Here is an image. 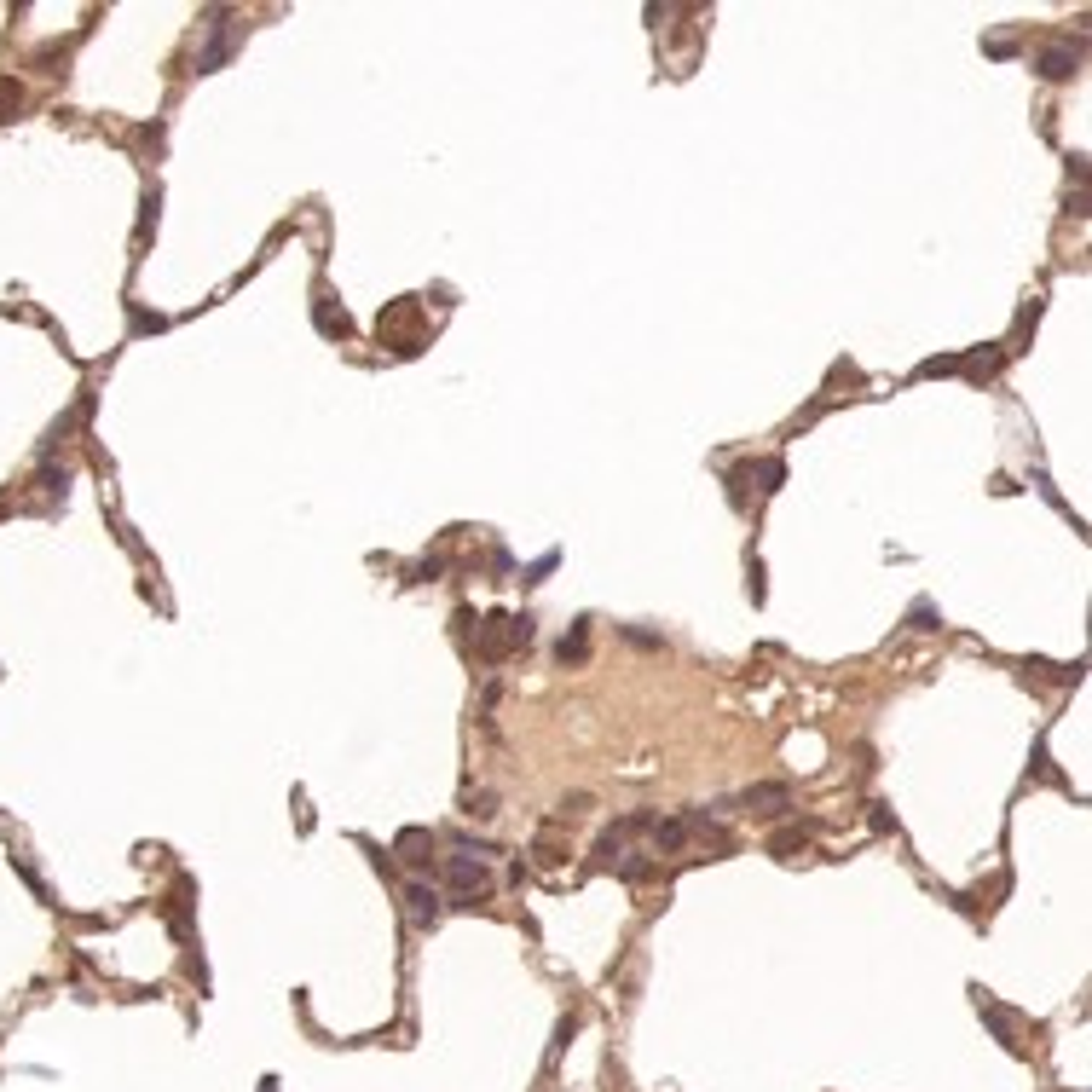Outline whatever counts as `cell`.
<instances>
[{"label": "cell", "mask_w": 1092, "mask_h": 1092, "mask_svg": "<svg viewBox=\"0 0 1092 1092\" xmlns=\"http://www.w3.org/2000/svg\"><path fill=\"white\" fill-rule=\"evenodd\" d=\"M532 642V619H509V613H492L486 624H480V636H474V653L486 665H504L515 647H527Z\"/></svg>", "instance_id": "6da1fadb"}, {"label": "cell", "mask_w": 1092, "mask_h": 1092, "mask_svg": "<svg viewBox=\"0 0 1092 1092\" xmlns=\"http://www.w3.org/2000/svg\"><path fill=\"white\" fill-rule=\"evenodd\" d=\"M376 330L393 341V353H417V347H422V336H417V301H393Z\"/></svg>", "instance_id": "7a4b0ae2"}, {"label": "cell", "mask_w": 1092, "mask_h": 1092, "mask_svg": "<svg viewBox=\"0 0 1092 1092\" xmlns=\"http://www.w3.org/2000/svg\"><path fill=\"white\" fill-rule=\"evenodd\" d=\"M445 879H451V890H457V896H486V890H492V872H486V861H469V856H451L445 861Z\"/></svg>", "instance_id": "3957f363"}, {"label": "cell", "mask_w": 1092, "mask_h": 1092, "mask_svg": "<svg viewBox=\"0 0 1092 1092\" xmlns=\"http://www.w3.org/2000/svg\"><path fill=\"white\" fill-rule=\"evenodd\" d=\"M1075 70H1081V47H1046L1040 53V76L1046 81H1069Z\"/></svg>", "instance_id": "277c9868"}, {"label": "cell", "mask_w": 1092, "mask_h": 1092, "mask_svg": "<svg viewBox=\"0 0 1092 1092\" xmlns=\"http://www.w3.org/2000/svg\"><path fill=\"white\" fill-rule=\"evenodd\" d=\"M740 803H746V810H757V815H780L786 803H792V792H786V786H752Z\"/></svg>", "instance_id": "5b68a950"}, {"label": "cell", "mask_w": 1092, "mask_h": 1092, "mask_svg": "<svg viewBox=\"0 0 1092 1092\" xmlns=\"http://www.w3.org/2000/svg\"><path fill=\"white\" fill-rule=\"evenodd\" d=\"M688 833H694V815H688V821H653V849H659V856H671V849L688 844Z\"/></svg>", "instance_id": "8992f818"}, {"label": "cell", "mask_w": 1092, "mask_h": 1092, "mask_svg": "<svg viewBox=\"0 0 1092 1092\" xmlns=\"http://www.w3.org/2000/svg\"><path fill=\"white\" fill-rule=\"evenodd\" d=\"M405 902H410V913H417L422 925L440 920V890H428V884H405Z\"/></svg>", "instance_id": "52a82bcc"}, {"label": "cell", "mask_w": 1092, "mask_h": 1092, "mask_svg": "<svg viewBox=\"0 0 1092 1092\" xmlns=\"http://www.w3.org/2000/svg\"><path fill=\"white\" fill-rule=\"evenodd\" d=\"M532 849H538V861H543V867H561V861H566V838H561V826H543Z\"/></svg>", "instance_id": "ba28073f"}, {"label": "cell", "mask_w": 1092, "mask_h": 1092, "mask_svg": "<svg viewBox=\"0 0 1092 1092\" xmlns=\"http://www.w3.org/2000/svg\"><path fill=\"white\" fill-rule=\"evenodd\" d=\"M584 659H589V624L578 619V624H573V636L561 642V665H584Z\"/></svg>", "instance_id": "9c48e42d"}, {"label": "cell", "mask_w": 1092, "mask_h": 1092, "mask_svg": "<svg viewBox=\"0 0 1092 1092\" xmlns=\"http://www.w3.org/2000/svg\"><path fill=\"white\" fill-rule=\"evenodd\" d=\"M231 47H237V30H220V35H214V41H208L203 53H196V70H214V64H220V58L231 53Z\"/></svg>", "instance_id": "30bf717a"}, {"label": "cell", "mask_w": 1092, "mask_h": 1092, "mask_svg": "<svg viewBox=\"0 0 1092 1092\" xmlns=\"http://www.w3.org/2000/svg\"><path fill=\"white\" fill-rule=\"evenodd\" d=\"M803 844H810V826H786V833H775V838H769L775 856H798Z\"/></svg>", "instance_id": "8fae6325"}, {"label": "cell", "mask_w": 1092, "mask_h": 1092, "mask_svg": "<svg viewBox=\"0 0 1092 1092\" xmlns=\"http://www.w3.org/2000/svg\"><path fill=\"white\" fill-rule=\"evenodd\" d=\"M399 849H405V861H410V867H433V856H422V849H433V838H428V833H405V838H399Z\"/></svg>", "instance_id": "7c38bea8"}, {"label": "cell", "mask_w": 1092, "mask_h": 1092, "mask_svg": "<svg viewBox=\"0 0 1092 1092\" xmlns=\"http://www.w3.org/2000/svg\"><path fill=\"white\" fill-rule=\"evenodd\" d=\"M908 619H913V630H936V624H943L931 601H913V613H908Z\"/></svg>", "instance_id": "4fadbf2b"}, {"label": "cell", "mask_w": 1092, "mask_h": 1092, "mask_svg": "<svg viewBox=\"0 0 1092 1092\" xmlns=\"http://www.w3.org/2000/svg\"><path fill=\"white\" fill-rule=\"evenodd\" d=\"M12 111H18V87H12L6 76H0V122H6Z\"/></svg>", "instance_id": "5bb4252c"}, {"label": "cell", "mask_w": 1092, "mask_h": 1092, "mask_svg": "<svg viewBox=\"0 0 1092 1092\" xmlns=\"http://www.w3.org/2000/svg\"><path fill=\"white\" fill-rule=\"evenodd\" d=\"M469 815H497V810H492V792H480V798H469Z\"/></svg>", "instance_id": "9a60e30c"}]
</instances>
